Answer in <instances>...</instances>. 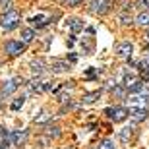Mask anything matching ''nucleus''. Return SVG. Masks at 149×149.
Returning a JSON list of instances; mask_svg holds the SVG:
<instances>
[{
    "label": "nucleus",
    "mask_w": 149,
    "mask_h": 149,
    "mask_svg": "<svg viewBox=\"0 0 149 149\" xmlns=\"http://www.w3.org/2000/svg\"><path fill=\"white\" fill-rule=\"evenodd\" d=\"M19 22H22V17H19V12L14 10V8H8V10H6V14L0 17V25H2V29H6V31H12V29H16L17 25H19Z\"/></svg>",
    "instance_id": "f257e3e1"
},
{
    "label": "nucleus",
    "mask_w": 149,
    "mask_h": 149,
    "mask_svg": "<svg viewBox=\"0 0 149 149\" xmlns=\"http://www.w3.org/2000/svg\"><path fill=\"white\" fill-rule=\"evenodd\" d=\"M128 103H130V107H145L149 103V89H139V91H136V93H130L128 95Z\"/></svg>",
    "instance_id": "f03ea898"
},
{
    "label": "nucleus",
    "mask_w": 149,
    "mask_h": 149,
    "mask_svg": "<svg viewBox=\"0 0 149 149\" xmlns=\"http://www.w3.org/2000/svg\"><path fill=\"white\" fill-rule=\"evenodd\" d=\"M105 114L112 122H122L128 118V109H124V107H109V109H105Z\"/></svg>",
    "instance_id": "7ed1b4c3"
},
{
    "label": "nucleus",
    "mask_w": 149,
    "mask_h": 149,
    "mask_svg": "<svg viewBox=\"0 0 149 149\" xmlns=\"http://www.w3.org/2000/svg\"><path fill=\"white\" fill-rule=\"evenodd\" d=\"M6 138L10 141V145H16V147H22L27 139V130H14V132L6 134Z\"/></svg>",
    "instance_id": "20e7f679"
},
{
    "label": "nucleus",
    "mask_w": 149,
    "mask_h": 149,
    "mask_svg": "<svg viewBox=\"0 0 149 149\" xmlns=\"http://www.w3.org/2000/svg\"><path fill=\"white\" fill-rule=\"evenodd\" d=\"M111 10V0H91V6H89V12L91 14H107V12Z\"/></svg>",
    "instance_id": "39448f33"
},
{
    "label": "nucleus",
    "mask_w": 149,
    "mask_h": 149,
    "mask_svg": "<svg viewBox=\"0 0 149 149\" xmlns=\"http://www.w3.org/2000/svg\"><path fill=\"white\" fill-rule=\"evenodd\" d=\"M4 50L10 56H17V54H22L23 50H25V43H22V41H6Z\"/></svg>",
    "instance_id": "423d86ee"
},
{
    "label": "nucleus",
    "mask_w": 149,
    "mask_h": 149,
    "mask_svg": "<svg viewBox=\"0 0 149 149\" xmlns=\"http://www.w3.org/2000/svg\"><path fill=\"white\" fill-rule=\"evenodd\" d=\"M128 114H130V118H132V120L141 122V120H145V118L149 116V109H147V107H130Z\"/></svg>",
    "instance_id": "0eeeda50"
},
{
    "label": "nucleus",
    "mask_w": 149,
    "mask_h": 149,
    "mask_svg": "<svg viewBox=\"0 0 149 149\" xmlns=\"http://www.w3.org/2000/svg\"><path fill=\"white\" fill-rule=\"evenodd\" d=\"M19 83H22V79L19 77H14V79H8V81L2 85V89H0V93H2V97H8V95H12L14 91H16L17 87H19Z\"/></svg>",
    "instance_id": "6e6552de"
},
{
    "label": "nucleus",
    "mask_w": 149,
    "mask_h": 149,
    "mask_svg": "<svg viewBox=\"0 0 149 149\" xmlns=\"http://www.w3.org/2000/svg\"><path fill=\"white\" fill-rule=\"evenodd\" d=\"M134 52V45L130 41H122L118 47H116V54L120 56V58H130Z\"/></svg>",
    "instance_id": "1a4fd4ad"
},
{
    "label": "nucleus",
    "mask_w": 149,
    "mask_h": 149,
    "mask_svg": "<svg viewBox=\"0 0 149 149\" xmlns=\"http://www.w3.org/2000/svg\"><path fill=\"white\" fill-rule=\"evenodd\" d=\"M70 70V64L66 60H54L52 62V72L54 74H64Z\"/></svg>",
    "instance_id": "9d476101"
},
{
    "label": "nucleus",
    "mask_w": 149,
    "mask_h": 149,
    "mask_svg": "<svg viewBox=\"0 0 149 149\" xmlns=\"http://www.w3.org/2000/svg\"><path fill=\"white\" fill-rule=\"evenodd\" d=\"M66 25L70 27V31H72V33H77V31H81V29H83V22L79 19V17H70Z\"/></svg>",
    "instance_id": "9b49d317"
},
{
    "label": "nucleus",
    "mask_w": 149,
    "mask_h": 149,
    "mask_svg": "<svg viewBox=\"0 0 149 149\" xmlns=\"http://www.w3.org/2000/svg\"><path fill=\"white\" fill-rule=\"evenodd\" d=\"M29 22L33 23V25H37V27H45V25L50 22V17H47L45 14H37V16H33Z\"/></svg>",
    "instance_id": "f8f14e48"
},
{
    "label": "nucleus",
    "mask_w": 149,
    "mask_h": 149,
    "mask_svg": "<svg viewBox=\"0 0 149 149\" xmlns=\"http://www.w3.org/2000/svg\"><path fill=\"white\" fill-rule=\"evenodd\" d=\"M132 136H134V128L132 126H126V128H122V130H120V141H122V143H128Z\"/></svg>",
    "instance_id": "ddd939ff"
},
{
    "label": "nucleus",
    "mask_w": 149,
    "mask_h": 149,
    "mask_svg": "<svg viewBox=\"0 0 149 149\" xmlns=\"http://www.w3.org/2000/svg\"><path fill=\"white\" fill-rule=\"evenodd\" d=\"M101 97V91H93V93H87V95H83V99H81V103L83 105H93L95 101Z\"/></svg>",
    "instance_id": "4468645a"
},
{
    "label": "nucleus",
    "mask_w": 149,
    "mask_h": 149,
    "mask_svg": "<svg viewBox=\"0 0 149 149\" xmlns=\"http://www.w3.org/2000/svg\"><path fill=\"white\" fill-rule=\"evenodd\" d=\"M31 72H33V76H41V74L45 72L43 60H33V62H31Z\"/></svg>",
    "instance_id": "2eb2a0df"
},
{
    "label": "nucleus",
    "mask_w": 149,
    "mask_h": 149,
    "mask_svg": "<svg viewBox=\"0 0 149 149\" xmlns=\"http://www.w3.org/2000/svg\"><path fill=\"white\" fill-rule=\"evenodd\" d=\"M35 39V31L33 29H23L22 31V43H31Z\"/></svg>",
    "instance_id": "dca6fc26"
},
{
    "label": "nucleus",
    "mask_w": 149,
    "mask_h": 149,
    "mask_svg": "<svg viewBox=\"0 0 149 149\" xmlns=\"http://www.w3.org/2000/svg\"><path fill=\"white\" fill-rule=\"evenodd\" d=\"M136 23H138V25H141V27L149 25V12H141V14L138 16V19H136Z\"/></svg>",
    "instance_id": "f3484780"
},
{
    "label": "nucleus",
    "mask_w": 149,
    "mask_h": 149,
    "mask_svg": "<svg viewBox=\"0 0 149 149\" xmlns=\"http://www.w3.org/2000/svg\"><path fill=\"white\" fill-rule=\"evenodd\" d=\"M45 134H47L49 138H58V136H60V128L58 126H47L45 128Z\"/></svg>",
    "instance_id": "a211bd4d"
},
{
    "label": "nucleus",
    "mask_w": 149,
    "mask_h": 149,
    "mask_svg": "<svg viewBox=\"0 0 149 149\" xmlns=\"http://www.w3.org/2000/svg\"><path fill=\"white\" fill-rule=\"evenodd\" d=\"M23 105H25V97L22 95V97H17V99L10 105V109H12V111H19V109H22Z\"/></svg>",
    "instance_id": "6ab92c4d"
},
{
    "label": "nucleus",
    "mask_w": 149,
    "mask_h": 149,
    "mask_svg": "<svg viewBox=\"0 0 149 149\" xmlns=\"http://www.w3.org/2000/svg\"><path fill=\"white\" fill-rule=\"evenodd\" d=\"M139 70H141V72H149V54H145L143 58H141V62H139Z\"/></svg>",
    "instance_id": "aec40b11"
},
{
    "label": "nucleus",
    "mask_w": 149,
    "mask_h": 149,
    "mask_svg": "<svg viewBox=\"0 0 149 149\" xmlns=\"http://www.w3.org/2000/svg\"><path fill=\"white\" fill-rule=\"evenodd\" d=\"M29 85H31V89H33V91H41V89H43V81H41V79H31V81H29Z\"/></svg>",
    "instance_id": "412c9836"
},
{
    "label": "nucleus",
    "mask_w": 149,
    "mask_h": 149,
    "mask_svg": "<svg viewBox=\"0 0 149 149\" xmlns=\"http://www.w3.org/2000/svg\"><path fill=\"white\" fill-rule=\"evenodd\" d=\"M99 149H116V147H114V143H112L111 139H105V141L99 145Z\"/></svg>",
    "instance_id": "4be33fe9"
},
{
    "label": "nucleus",
    "mask_w": 149,
    "mask_h": 149,
    "mask_svg": "<svg viewBox=\"0 0 149 149\" xmlns=\"http://www.w3.org/2000/svg\"><path fill=\"white\" fill-rule=\"evenodd\" d=\"M45 120H49V114H47V112H41V114L37 116V118H35V122H45Z\"/></svg>",
    "instance_id": "5701e85b"
},
{
    "label": "nucleus",
    "mask_w": 149,
    "mask_h": 149,
    "mask_svg": "<svg viewBox=\"0 0 149 149\" xmlns=\"http://www.w3.org/2000/svg\"><path fill=\"white\" fill-rule=\"evenodd\" d=\"M147 2L149 0H139V8H147Z\"/></svg>",
    "instance_id": "b1692460"
},
{
    "label": "nucleus",
    "mask_w": 149,
    "mask_h": 149,
    "mask_svg": "<svg viewBox=\"0 0 149 149\" xmlns=\"http://www.w3.org/2000/svg\"><path fill=\"white\" fill-rule=\"evenodd\" d=\"M79 2H81V0H68V4H70V6H76V4H79Z\"/></svg>",
    "instance_id": "393cba45"
},
{
    "label": "nucleus",
    "mask_w": 149,
    "mask_h": 149,
    "mask_svg": "<svg viewBox=\"0 0 149 149\" xmlns=\"http://www.w3.org/2000/svg\"><path fill=\"white\" fill-rule=\"evenodd\" d=\"M145 45H149V29L145 31Z\"/></svg>",
    "instance_id": "a878e982"
},
{
    "label": "nucleus",
    "mask_w": 149,
    "mask_h": 149,
    "mask_svg": "<svg viewBox=\"0 0 149 149\" xmlns=\"http://www.w3.org/2000/svg\"><path fill=\"white\" fill-rule=\"evenodd\" d=\"M0 2H2V4H8L6 8H10V0H0Z\"/></svg>",
    "instance_id": "bb28decb"
},
{
    "label": "nucleus",
    "mask_w": 149,
    "mask_h": 149,
    "mask_svg": "<svg viewBox=\"0 0 149 149\" xmlns=\"http://www.w3.org/2000/svg\"><path fill=\"white\" fill-rule=\"evenodd\" d=\"M0 132H4V128H2V126H0Z\"/></svg>",
    "instance_id": "cd10ccee"
},
{
    "label": "nucleus",
    "mask_w": 149,
    "mask_h": 149,
    "mask_svg": "<svg viewBox=\"0 0 149 149\" xmlns=\"http://www.w3.org/2000/svg\"><path fill=\"white\" fill-rule=\"evenodd\" d=\"M147 8H149V2H147Z\"/></svg>",
    "instance_id": "c85d7f7f"
}]
</instances>
